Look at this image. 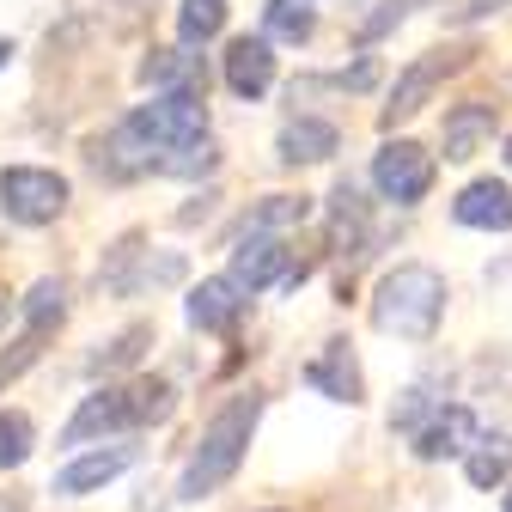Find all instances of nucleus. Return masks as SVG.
I'll return each mask as SVG.
<instances>
[{"instance_id":"423d86ee","label":"nucleus","mask_w":512,"mask_h":512,"mask_svg":"<svg viewBox=\"0 0 512 512\" xmlns=\"http://www.w3.org/2000/svg\"><path fill=\"white\" fill-rule=\"evenodd\" d=\"M470 55H476L470 43H445V49H427V55H415L409 68L397 74V86H391V104L378 110V122H384V128H397V122L421 116V110H427V98H433L445 80H452V74L464 68Z\"/></svg>"},{"instance_id":"1a4fd4ad","label":"nucleus","mask_w":512,"mask_h":512,"mask_svg":"<svg viewBox=\"0 0 512 512\" xmlns=\"http://www.w3.org/2000/svg\"><path fill=\"white\" fill-rule=\"evenodd\" d=\"M494 128H500V110H494V104H482V98L452 104V110H445V128H439V153H445V165H470V159L494 141Z\"/></svg>"},{"instance_id":"2eb2a0df","label":"nucleus","mask_w":512,"mask_h":512,"mask_svg":"<svg viewBox=\"0 0 512 512\" xmlns=\"http://www.w3.org/2000/svg\"><path fill=\"white\" fill-rule=\"evenodd\" d=\"M452 220L470 232H512V183H500V177L464 183L458 202H452Z\"/></svg>"},{"instance_id":"473e14b6","label":"nucleus","mask_w":512,"mask_h":512,"mask_svg":"<svg viewBox=\"0 0 512 512\" xmlns=\"http://www.w3.org/2000/svg\"><path fill=\"white\" fill-rule=\"evenodd\" d=\"M500 512H512V488H506V494H500Z\"/></svg>"},{"instance_id":"39448f33","label":"nucleus","mask_w":512,"mask_h":512,"mask_svg":"<svg viewBox=\"0 0 512 512\" xmlns=\"http://www.w3.org/2000/svg\"><path fill=\"white\" fill-rule=\"evenodd\" d=\"M141 244H147L141 232H122V238L104 250V269H98L104 293L135 299V293H147V287H171V281H183V256H177V250L153 256V250H141Z\"/></svg>"},{"instance_id":"393cba45","label":"nucleus","mask_w":512,"mask_h":512,"mask_svg":"<svg viewBox=\"0 0 512 512\" xmlns=\"http://www.w3.org/2000/svg\"><path fill=\"white\" fill-rule=\"evenodd\" d=\"M153 342V324H128L122 336H110L98 354H92V372H128V366H135L141 360V348Z\"/></svg>"},{"instance_id":"a211bd4d","label":"nucleus","mask_w":512,"mask_h":512,"mask_svg":"<svg viewBox=\"0 0 512 512\" xmlns=\"http://www.w3.org/2000/svg\"><path fill=\"white\" fill-rule=\"evenodd\" d=\"M330 238H336V256H360V244L372 238V208L354 177H342L330 189Z\"/></svg>"},{"instance_id":"72a5a7b5","label":"nucleus","mask_w":512,"mask_h":512,"mask_svg":"<svg viewBox=\"0 0 512 512\" xmlns=\"http://www.w3.org/2000/svg\"><path fill=\"white\" fill-rule=\"evenodd\" d=\"M506 165H512V135H506Z\"/></svg>"},{"instance_id":"412c9836","label":"nucleus","mask_w":512,"mask_h":512,"mask_svg":"<svg viewBox=\"0 0 512 512\" xmlns=\"http://www.w3.org/2000/svg\"><path fill=\"white\" fill-rule=\"evenodd\" d=\"M317 31V13L305 0H263V37L269 43H305Z\"/></svg>"},{"instance_id":"b1692460","label":"nucleus","mask_w":512,"mask_h":512,"mask_svg":"<svg viewBox=\"0 0 512 512\" xmlns=\"http://www.w3.org/2000/svg\"><path fill=\"white\" fill-rule=\"evenodd\" d=\"M37 452V427L25 409H0V470H19Z\"/></svg>"},{"instance_id":"4be33fe9","label":"nucleus","mask_w":512,"mask_h":512,"mask_svg":"<svg viewBox=\"0 0 512 512\" xmlns=\"http://www.w3.org/2000/svg\"><path fill=\"white\" fill-rule=\"evenodd\" d=\"M226 0H183L177 7V37L189 43V49H202V43H214L220 31H226Z\"/></svg>"},{"instance_id":"c756f323","label":"nucleus","mask_w":512,"mask_h":512,"mask_svg":"<svg viewBox=\"0 0 512 512\" xmlns=\"http://www.w3.org/2000/svg\"><path fill=\"white\" fill-rule=\"evenodd\" d=\"M506 7H512V0H464L458 19H464V25H476V19H494V13H506Z\"/></svg>"},{"instance_id":"a878e982","label":"nucleus","mask_w":512,"mask_h":512,"mask_svg":"<svg viewBox=\"0 0 512 512\" xmlns=\"http://www.w3.org/2000/svg\"><path fill=\"white\" fill-rule=\"evenodd\" d=\"M43 342H49V330H25L7 354H0V391H7V384H19V378L43 360Z\"/></svg>"},{"instance_id":"7ed1b4c3","label":"nucleus","mask_w":512,"mask_h":512,"mask_svg":"<svg viewBox=\"0 0 512 512\" xmlns=\"http://www.w3.org/2000/svg\"><path fill=\"white\" fill-rule=\"evenodd\" d=\"M445 275L427 269V263H397L391 275L378 281L372 293V330L384 336H397V342H427L439 330V317H445Z\"/></svg>"},{"instance_id":"0eeeda50","label":"nucleus","mask_w":512,"mask_h":512,"mask_svg":"<svg viewBox=\"0 0 512 512\" xmlns=\"http://www.w3.org/2000/svg\"><path fill=\"white\" fill-rule=\"evenodd\" d=\"M372 189H378L384 202H397V208L427 202V189H433V153L415 147V141H384L372 153Z\"/></svg>"},{"instance_id":"c85d7f7f","label":"nucleus","mask_w":512,"mask_h":512,"mask_svg":"<svg viewBox=\"0 0 512 512\" xmlns=\"http://www.w3.org/2000/svg\"><path fill=\"white\" fill-rule=\"evenodd\" d=\"M330 86H342V92H372V86H378V61H372V55H360L354 68L330 74Z\"/></svg>"},{"instance_id":"4468645a","label":"nucleus","mask_w":512,"mask_h":512,"mask_svg":"<svg viewBox=\"0 0 512 512\" xmlns=\"http://www.w3.org/2000/svg\"><path fill=\"white\" fill-rule=\"evenodd\" d=\"M232 281H238V293H263V287H287V238H238L232 244V269H226Z\"/></svg>"},{"instance_id":"ddd939ff","label":"nucleus","mask_w":512,"mask_h":512,"mask_svg":"<svg viewBox=\"0 0 512 512\" xmlns=\"http://www.w3.org/2000/svg\"><path fill=\"white\" fill-rule=\"evenodd\" d=\"M336 153H342V128L324 122V116H293L281 135H275V159H281L287 171L324 165V159H336Z\"/></svg>"},{"instance_id":"20e7f679","label":"nucleus","mask_w":512,"mask_h":512,"mask_svg":"<svg viewBox=\"0 0 512 512\" xmlns=\"http://www.w3.org/2000/svg\"><path fill=\"white\" fill-rule=\"evenodd\" d=\"M68 177L49 171V165H7L0 171V214L19 220V226H55L68 214Z\"/></svg>"},{"instance_id":"f8f14e48","label":"nucleus","mask_w":512,"mask_h":512,"mask_svg":"<svg viewBox=\"0 0 512 512\" xmlns=\"http://www.w3.org/2000/svg\"><path fill=\"white\" fill-rule=\"evenodd\" d=\"M128 464H135V445H98V452H80L74 464H61V470H55V482H49V494H61V500L98 494V488H104V482H116Z\"/></svg>"},{"instance_id":"6e6552de","label":"nucleus","mask_w":512,"mask_h":512,"mask_svg":"<svg viewBox=\"0 0 512 512\" xmlns=\"http://www.w3.org/2000/svg\"><path fill=\"white\" fill-rule=\"evenodd\" d=\"M409 439H415V458H421V464H439V458H470L482 433H476V415H470L464 403H439Z\"/></svg>"},{"instance_id":"cd10ccee","label":"nucleus","mask_w":512,"mask_h":512,"mask_svg":"<svg viewBox=\"0 0 512 512\" xmlns=\"http://www.w3.org/2000/svg\"><path fill=\"white\" fill-rule=\"evenodd\" d=\"M220 165V153H214V141H196V147H183V153H171V165H165V177H208Z\"/></svg>"},{"instance_id":"6ab92c4d","label":"nucleus","mask_w":512,"mask_h":512,"mask_svg":"<svg viewBox=\"0 0 512 512\" xmlns=\"http://www.w3.org/2000/svg\"><path fill=\"white\" fill-rule=\"evenodd\" d=\"M311 214V202L305 196H263L250 214H244V226H238V238H281L287 226H299Z\"/></svg>"},{"instance_id":"bb28decb","label":"nucleus","mask_w":512,"mask_h":512,"mask_svg":"<svg viewBox=\"0 0 512 512\" xmlns=\"http://www.w3.org/2000/svg\"><path fill=\"white\" fill-rule=\"evenodd\" d=\"M415 13V0H378V13L360 19V43H378V37H391L403 19Z\"/></svg>"},{"instance_id":"f257e3e1","label":"nucleus","mask_w":512,"mask_h":512,"mask_svg":"<svg viewBox=\"0 0 512 512\" xmlns=\"http://www.w3.org/2000/svg\"><path fill=\"white\" fill-rule=\"evenodd\" d=\"M171 409H177L171 378L135 372V378H122V384H104V391H92V397L74 409V421L61 427V445H92V439L135 433V427H159V421H171Z\"/></svg>"},{"instance_id":"dca6fc26","label":"nucleus","mask_w":512,"mask_h":512,"mask_svg":"<svg viewBox=\"0 0 512 512\" xmlns=\"http://www.w3.org/2000/svg\"><path fill=\"white\" fill-rule=\"evenodd\" d=\"M305 384L330 403H366V378H360V360L348 354V342H324V354L305 366Z\"/></svg>"},{"instance_id":"9d476101","label":"nucleus","mask_w":512,"mask_h":512,"mask_svg":"<svg viewBox=\"0 0 512 512\" xmlns=\"http://www.w3.org/2000/svg\"><path fill=\"white\" fill-rule=\"evenodd\" d=\"M244 305H250V293H238V281H232V275H208V281L189 287L183 317H189L196 330H208V336H226V330H238Z\"/></svg>"},{"instance_id":"f03ea898","label":"nucleus","mask_w":512,"mask_h":512,"mask_svg":"<svg viewBox=\"0 0 512 512\" xmlns=\"http://www.w3.org/2000/svg\"><path fill=\"white\" fill-rule=\"evenodd\" d=\"M256 421H263V397L256 391H238L232 403L214 409V421L196 433V445H189V464L177 476V500H208L214 488H226L250 452V433Z\"/></svg>"},{"instance_id":"2f4dec72","label":"nucleus","mask_w":512,"mask_h":512,"mask_svg":"<svg viewBox=\"0 0 512 512\" xmlns=\"http://www.w3.org/2000/svg\"><path fill=\"white\" fill-rule=\"evenodd\" d=\"M7 61H13V43H0V68H7Z\"/></svg>"},{"instance_id":"5701e85b","label":"nucleus","mask_w":512,"mask_h":512,"mask_svg":"<svg viewBox=\"0 0 512 512\" xmlns=\"http://www.w3.org/2000/svg\"><path fill=\"white\" fill-rule=\"evenodd\" d=\"M61 317H68V281L43 275V281L25 293V330H55Z\"/></svg>"},{"instance_id":"9b49d317","label":"nucleus","mask_w":512,"mask_h":512,"mask_svg":"<svg viewBox=\"0 0 512 512\" xmlns=\"http://www.w3.org/2000/svg\"><path fill=\"white\" fill-rule=\"evenodd\" d=\"M220 74H226V92L232 98H250L256 104V98L275 86V43L269 37H232Z\"/></svg>"},{"instance_id":"f3484780","label":"nucleus","mask_w":512,"mask_h":512,"mask_svg":"<svg viewBox=\"0 0 512 512\" xmlns=\"http://www.w3.org/2000/svg\"><path fill=\"white\" fill-rule=\"evenodd\" d=\"M141 80H147L153 92H202V86H208V61L189 49V43L153 49V55L141 61Z\"/></svg>"},{"instance_id":"aec40b11","label":"nucleus","mask_w":512,"mask_h":512,"mask_svg":"<svg viewBox=\"0 0 512 512\" xmlns=\"http://www.w3.org/2000/svg\"><path fill=\"white\" fill-rule=\"evenodd\" d=\"M464 476H470V488H500V482H512V439H506V433H482L476 452L464 458Z\"/></svg>"},{"instance_id":"7c9ffc66","label":"nucleus","mask_w":512,"mask_h":512,"mask_svg":"<svg viewBox=\"0 0 512 512\" xmlns=\"http://www.w3.org/2000/svg\"><path fill=\"white\" fill-rule=\"evenodd\" d=\"M7 311H13V299H7V287H0V324H7Z\"/></svg>"}]
</instances>
